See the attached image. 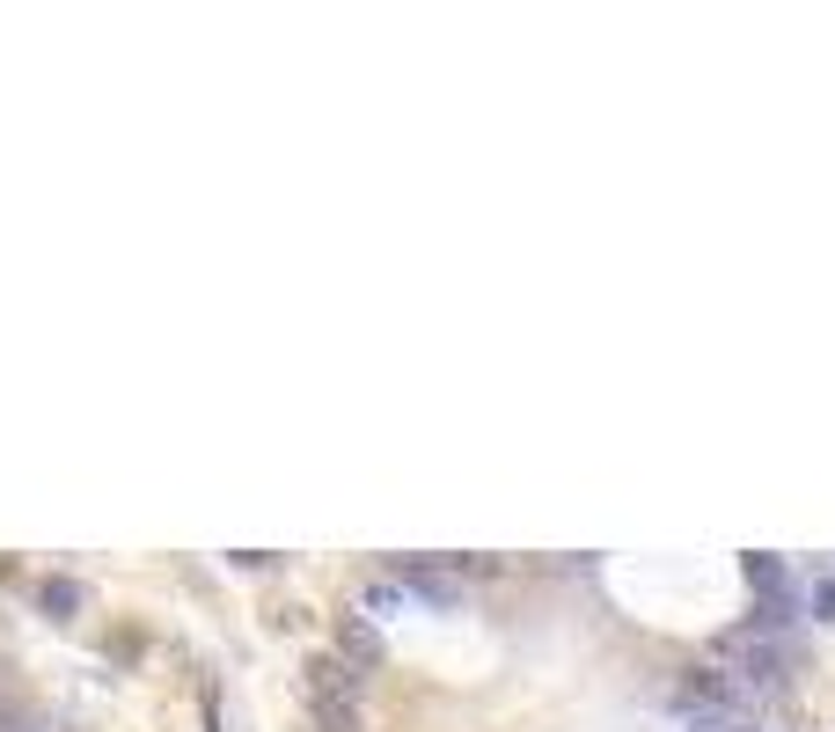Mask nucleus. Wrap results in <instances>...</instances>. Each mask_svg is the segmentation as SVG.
<instances>
[{"label": "nucleus", "instance_id": "5", "mask_svg": "<svg viewBox=\"0 0 835 732\" xmlns=\"http://www.w3.org/2000/svg\"><path fill=\"white\" fill-rule=\"evenodd\" d=\"M813 615H835V579H821V586H813Z\"/></svg>", "mask_w": 835, "mask_h": 732}, {"label": "nucleus", "instance_id": "1", "mask_svg": "<svg viewBox=\"0 0 835 732\" xmlns=\"http://www.w3.org/2000/svg\"><path fill=\"white\" fill-rule=\"evenodd\" d=\"M308 704H316V732H367V674L352 659H316L308 666Z\"/></svg>", "mask_w": 835, "mask_h": 732}, {"label": "nucleus", "instance_id": "2", "mask_svg": "<svg viewBox=\"0 0 835 732\" xmlns=\"http://www.w3.org/2000/svg\"><path fill=\"white\" fill-rule=\"evenodd\" d=\"M338 637H344V652H338V659H352L360 674H367L374 659H381V637H374L367 623H360V615H344V623H338Z\"/></svg>", "mask_w": 835, "mask_h": 732}, {"label": "nucleus", "instance_id": "3", "mask_svg": "<svg viewBox=\"0 0 835 732\" xmlns=\"http://www.w3.org/2000/svg\"><path fill=\"white\" fill-rule=\"evenodd\" d=\"M403 579H411L418 593H425V601H462V586L447 579V571H425V564H411V571H403Z\"/></svg>", "mask_w": 835, "mask_h": 732}, {"label": "nucleus", "instance_id": "6", "mask_svg": "<svg viewBox=\"0 0 835 732\" xmlns=\"http://www.w3.org/2000/svg\"><path fill=\"white\" fill-rule=\"evenodd\" d=\"M0 732H51V725H0Z\"/></svg>", "mask_w": 835, "mask_h": 732}, {"label": "nucleus", "instance_id": "7", "mask_svg": "<svg viewBox=\"0 0 835 732\" xmlns=\"http://www.w3.org/2000/svg\"><path fill=\"white\" fill-rule=\"evenodd\" d=\"M718 732H755V718H748V725H718Z\"/></svg>", "mask_w": 835, "mask_h": 732}, {"label": "nucleus", "instance_id": "8", "mask_svg": "<svg viewBox=\"0 0 835 732\" xmlns=\"http://www.w3.org/2000/svg\"><path fill=\"white\" fill-rule=\"evenodd\" d=\"M0 725H8V718H0Z\"/></svg>", "mask_w": 835, "mask_h": 732}, {"label": "nucleus", "instance_id": "4", "mask_svg": "<svg viewBox=\"0 0 835 732\" xmlns=\"http://www.w3.org/2000/svg\"><path fill=\"white\" fill-rule=\"evenodd\" d=\"M45 609H59V615H74V609H81V586H67V579H51V586H45Z\"/></svg>", "mask_w": 835, "mask_h": 732}]
</instances>
